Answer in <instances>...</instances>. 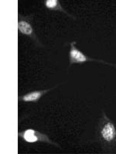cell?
Masks as SVG:
<instances>
[{
    "instance_id": "1",
    "label": "cell",
    "mask_w": 116,
    "mask_h": 154,
    "mask_svg": "<svg viewBox=\"0 0 116 154\" xmlns=\"http://www.w3.org/2000/svg\"><path fill=\"white\" fill-rule=\"evenodd\" d=\"M76 42H73L70 43V64L73 63H83L87 61H97L88 58L85 56L82 52L77 49L75 46Z\"/></svg>"
},
{
    "instance_id": "2",
    "label": "cell",
    "mask_w": 116,
    "mask_h": 154,
    "mask_svg": "<svg viewBox=\"0 0 116 154\" xmlns=\"http://www.w3.org/2000/svg\"><path fill=\"white\" fill-rule=\"evenodd\" d=\"M101 135L102 139L107 142H111L116 137V129L114 124L111 122H107L105 123L102 130Z\"/></svg>"
},
{
    "instance_id": "3",
    "label": "cell",
    "mask_w": 116,
    "mask_h": 154,
    "mask_svg": "<svg viewBox=\"0 0 116 154\" xmlns=\"http://www.w3.org/2000/svg\"><path fill=\"white\" fill-rule=\"evenodd\" d=\"M50 89H47V90H43V91H35L32 92V93H28V94L25 95L23 96L22 100L25 102H35L37 101L40 98L41 96L46 93H47Z\"/></svg>"
},
{
    "instance_id": "4",
    "label": "cell",
    "mask_w": 116,
    "mask_h": 154,
    "mask_svg": "<svg viewBox=\"0 0 116 154\" xmlns=\"http://www.w3.org/2000/svg\"><path fill=\"white\" fill-rule=\"evenodd\" d=\"M23 140H26L27 142L29 143H34L39 140V137L37 136V133L34 130H27L23 133L22 135Z\"/></svg>"
},
{
    "instance_id": "5",
    "label": "cell",
    "mask_w": 116,
    "mask_h": 154,
    "mask_svg": "<svg viewBox=\"0 0 116 154\" xmlns=\"http://www.w3.org/2000/svg\"><path fill=\"white\" fill-rule=\"evenodd\" d=\"M18 29L25 35H31L33 32V28L28 23L25 21H20L18 23Z\"/></svg>"
},
{
    "instance_id": "6",
    "label": "cell",
    "mask_w": 116,
    "mask_h": 154,
    "mask_svg": "<svg viewBox=\"0 0 116 154\" xmlns=\"http://www.w3.org/2000/svg\"><path fill=\"white\" fill-rule=\"evenodd\" d=\"M45 2H46V6L48 9H57V10H61L62 12H65L64 10L61 8L59 2L56 1V0H47Z\"/></svg>"
}]
</instances>
